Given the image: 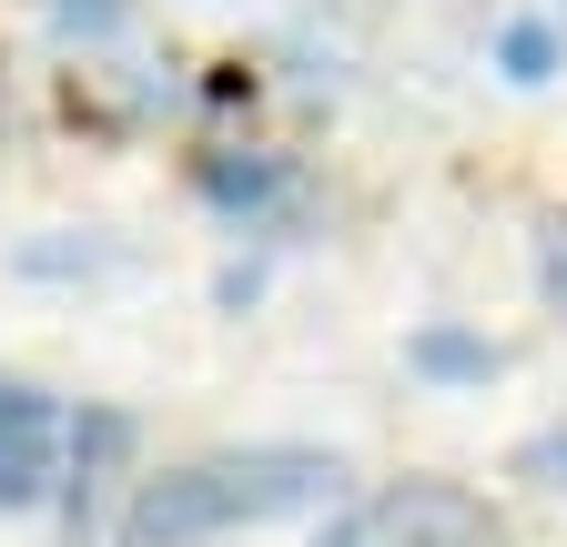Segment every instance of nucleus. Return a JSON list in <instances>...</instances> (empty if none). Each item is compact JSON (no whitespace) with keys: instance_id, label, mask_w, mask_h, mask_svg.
<instances>
[{"instance_id":"obj_5","label":"nucleus","mask_w":567,"mask_h":547,"mask_svg":"<svg viewBox=\"0 0 567 547\" xmlns=\"http://www.w3.org/2000/svg\"><path fill=\"white\" fill-rule=\"evenodd\" d=\"M415 365L425 375H496V345H486V334H415Z\"/></svg>"},{"instance_id":"obj_3","label":"nucleus","mask_w":567,"mask_h":547,"mask_svg":"<svg viewBox=\"0 0 567 547\" xmlns=\"http://www.w3.org/2000/svg\"><path fill=\"white\" fill-rule=\"evenodd\" d=\"M61 436H71L61 405L0 375V507H41L61 487Z\"/></svg>"},{"instance_id":"obj_4","label":"nucleus","mask_w":567,"mask_h":547,"mask_svg":"<svg viewBox=\"0 0 567 547\" xmlns=\"http://www.w3.org/2000/svg\"><path fill=\"white\" fill-rule=\"evenodd\" d=\"M203 193L224 203V214H254V203L284 193V173H274V163H224V153H213V163H203Z\"/></svg>"},{"instance_id":"obj_7","label":"nucleus","mask_w":567,"mask_h":547,"mask_svg":"<svg viewBox=\"0 0 567 547\" xmlns=\"http://www.w3.org/2000/svg\"><path fill=\"white\" fill-rule=\"evenodd\" d=\"M537 285H547V305H567V214L537 234Z\"/></svg>"},{"instance_id":"obj_1","label":"nucleus","mask_w":567,"mask_h":547,"mask_svg":"<svg viewBox=\"0 0 567 547\" xmlns=\"http://www.w3.org/2000/svg\"><path fill=\"white\" fill-rule=\"evenodd\" d=\"M334 456L324 446H224V456H193V466H163L153 487L122 507V537L112 547H213L234 527H274L315 497H334Z\"/></svg>"},{"instance_id":"obj_2","label":"nucleus","mask_w":567,"mask_h":547,"mask_svg":"<svg viewBox=\"0 0 567 547\" xmlns=\"http://www.w3.org/2000/svg\"><path fill=\"white\" fill-rule=\"evenodd\" d=\"M324 547H507V527H496V507L476 487H446V476H405V487H375L354 497Z\"/></svg>"},{"instance_id":"obj_6","label":"nucleus","mask_w":567,"mask_h":547,"mask_svg":"<svg viewBox=\"0 0 567 547\" xmlns=\"http://www.w3.org/2000/svg\"><path fill=\"white\" fill-rule=\"evenodd\" d=\"M496 61H507V82H547L557 72V31L547 21H507L496 31Z\"/></svg>"}]
</instances>
